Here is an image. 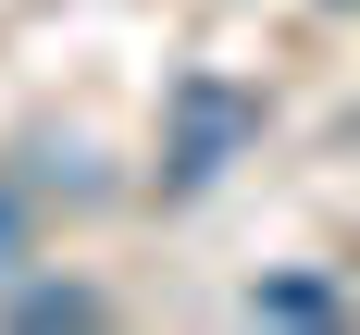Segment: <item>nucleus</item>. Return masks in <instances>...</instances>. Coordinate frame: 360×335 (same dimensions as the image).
Returning a JSON list of instances; mask_svg holds the SVG:
<instances>
[{
    "mask_svg": "<svg viewBox=\"0 0 360 335\" xmlns=\"http://www.w3.org/2000/svg\"><path fill=\"white\" fill-rule=\"evenodd\" d=\"M249 137H261V100H249V87L186 74V87H174V124H162V174H174V186H212Z\"/></svg>",
    "mask_w": 360,
    "mask_h": 335,
    "instance_id": "nucleus-1",
    "label": "nucleus"
},
{
    "mask_svg": "<svg viewBox=\"0 0 360 335\" xmlns=\"http://www.w3.org/2000/svg\"><path fill=\"white\" fill-rule=\"evenodd\" d=\"M249 323H335V286L323 273H274V286H249Z\"/></svg>",
    "mask_w": 360,
    "mask_h": 335,
    "instance_id": "nucleus-2",
    "label": "nucleus"
},
{
    "mask_svg": "<svg viewBox=\"0 0 360 335\" xmlns=\"http://www.w3.org/2000/svg\"><path fill=\"white\" fill-rule=\"evenodd\" d=\"M100 310H112V298L75 286V273H63V286H13V323H37V335H50V323H100Z\"/></svg>",
    "mask_w": 360,
    "mask_h": 335,
    "instance_id": "nucleus-3",
    "label": "nucleus"
},
{
    "mask_svg": "<svg viewBox=\"0 0 360 335\" xmlns=\"http://www.w3.org/2000/svg\"><path fill=\"white\" fill-rule=\"evenodd\" d=\"M25 249H37V223H25V199L0 186V273H25Z\"/></svg>",
    "mask_w": 360,
    "mask_h": 335,
    "instance_id": "nucleus-4",
    "label": "nucleus"
}]
</instances>
